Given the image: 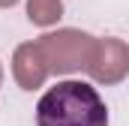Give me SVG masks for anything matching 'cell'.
<instances>
[{
	"mask_svg": "<svg viewBox=\"0 0 129 126\" xmlns=\"http://www.w3.org/2000/svg\"><path fill=\"white\" fill-rule=\"evenodd\" d=\"M27 9L36 24H48V21L60 18V0H30Z\"/></svg>",
	"mask_w": 129,
	"mask_h": 126,
	"instance_id": "7a4b0ae2",
	"label": "cell"
},
{
	"mask_svg": "<svg viewBox=\"0 0 129 126\" xmlns=\"http://www.w3.org/2000/svg\"><path fill=\"white\" fill-rule=\"evenodd\" d=\"M36 126H108V108L87 81H57L36 102Z\"/></svg>",
	"mask_w": 129,
	"mask_h": 126,
	"instance_id": "6da1fadb",
	"label": "cell"
},
{
	"mask_svg": "<svg viewBox=\"0 0 129 126\" xmlns=\"http://www.w3.org/2000/svg\"><path fill=\"white\" fill-rule=\"evenodd\" d=\"M12 3H15V0H0V6H12Z\"/></svg>",
	"mask_w": 129,
	"mask_h": 126,
	"instance_id": "3957f363",
	"label": "cell"
}]
</instances>
